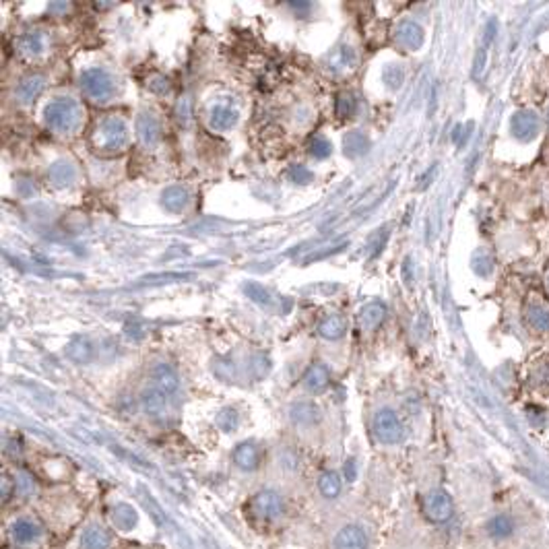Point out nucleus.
I'll list each match as a JSON object with an SVG mask.
<instances>
[{
  "label": "nucleus",
  "instance_id": "obj_1",
  "mask_svg": "<svg viewBox=\"0 0 549 549\" xmlns=\"http://www.w3.org/2000/svg\"><path fill=\"white\" fill-rule=\"evenodd\" d=\"M46 124L58 134H72L83 124V108L72 97H56L46 106Z\"/></svg>",
  "mask_w": 549,
  "mask_h": 549
},
{
  "label": "nucleus",
  "instance_id": "obj_2",
  "mask_svg": "<svg viewBox=\"0 0 549 549\" xmlns=\"http://www.w3.org/2000/svg\"><path fill=\"white\" fill-rule=\"evenodd\" d=\"M91 145L103 155H114L126 149L128 145V126L118 116H106L97 122L91 132Z\"/></svg>",
  "mask_w": 549,
  "mask_h": 549
},
{
  "label": "nucleus",
  "instance_id": "obj_3",
  "mask_svg": "<svg viewBox=\"0 0 549 549\" xmlns=\"http://www.w3.org/2000/svg\"><path fill=\"white\" fill-rule=\"evenodd\" d=\"M81 87L93 101H99V103L110 101L114 97V93H116L114 77L106 68H99V66L87 68L81 74Z\"/></svg>",
  "mask_w": 549,
  "mask_h": 549
},
{
  "label": "nucleus",
  "instance_id": "obj_4",
  "mask_svg": "<svg viewBox=\"0 0 549 549\" xmlns=\"http://www.w3.org/2000/svg\"><path fill=\"white\" fill-rule=\"evenodd\" d=\"M372 432L382 444H399L405 436L403 423L392 409H380L372 419Z\"/></svg>",
  "mask_w": 549,
  "mask_h": 549
},
{
  "label": "nucleus",
  "instance_id": "obj_5",
  "mask_svg": "<svg viewBox=\"0 0 549 549\" xmlns=\"http://www.w3.org/2000/svg\"><path fill=\"white\" fill-rule=\"evenodd\" d=\"M423 512L434 523H444L452 517V500L446 492H432L423 500Z\"/></svg>",
  "mask_w": 549,
  "mask_h": 549
},
{
  "label": "nucleus",
  "instance_id": "obj_6",
  "mask_svg": "<svg viewBox=\"0 0 549 549\" xmlns=\"http://www.w3.org/2000/svg\"><path fill=\"white\" fill-rule=\"evenodd\" d=\"M137 137L145 147H155L161 141V122L153 112H141L137 116Z\"/></svg>",
  "mask_w": 549,
  "mask_h": 549
},
{
  "label": "nucleus",
  "instance_id": "obj_7",
  "mask_svg": "<svg viewBox=\"0 0 549 549\" xmlns=\"http://www.w3.org/2000/svg\"><path fill=\"white\" fill-rule=\"evenodd\" d=\"M250 508H252V512L259 519L273 521V519H279L283 515V500L274 492H261V494L254 496Z\"/></svg>",
  "mask_w": 549,
  "mask_h": 549
},
{
  "label": "nucleus",
  "instance_id": "obj_8",
  "mask_svg": "<svg viewBox=\"0 0 549 549\" xmlns=\"http://www.w3.org/2000/svg\"><path fill=\"white\" fill-rule=\"evenodd\" d=\"M512 134L519 141H531L539 134L541 130V120L535 112H519L512 116Z\"/></svg>",
  "mask_w": 549,
  "mask_h": 549
},
{
  "label": "nucleus",
  "instance_id": "obj_9",
  "mask_svg": "<svg viewBox=\"0 0 549 549\" xmlns=\"http://www.w3.org/2000/svg\"><path fill=\"white\" fill-rule=\"evenodd\" d=\"M151 378H153L155 388H157L159 392H163L166 397L178 392V388H180V376H178V372H176L170 363H166V361L153 366V370H151Z\"/></svg>",
  "mask_w": 549,
  "mask_h": 549
},
{
  "label": "nucleus",
  "instance_id": "obj_10",
  "mask_svg": "<svg viewBox=\"0 0 549 549\" xmlns=\"http://www.w3.org/2000/svg\"><path fill=\"white\" fill-rule=\"evenodd\" d=\"M43 89H46V77L43 74H27L19 81V85L14 89V97L19 103L29 106L41 95Z\"/></svg>",
  "mask_w": 549,
  "mask_h": 549
},
{
  "label": "nucleus",
  "instance_id": "obj_11",
  "mask_svg": "<svg viewBox=\"0 0 549 549\" xmlns=\"http://www.w3.org/2000/svg\"><path fill=\"white\" fill-rule=\"evenodd\" d=\"M395 41L405 50H417L423 43V29L415 21H401L395 31Z\"/></svg>",
  "mask_w": 549,
  "mask_h": 549
},
{
  "label": "nucleus",
  "instance_id": "obj_12",
  "mask_svg": "<svg viewBox=\"0 0 549 549\" xmlns=\"http://www.w3.org/2000/svg\"><path fill=\"white\" fill-rule=\"evenodd\" d=\"M335 549H368V537L361 527L347 525L335 537Z\"/></svg>",
  "mask_w": 549,
  "mask_h": 549
},
{
  "label": "nucleus",
  "instance_id": "obj_13",
  "mask_svg": "<svg viewBox=\"0 0 549 549\" xmlns=\"http://www.w3.org/2000/svg\"><path fill=\"white\" fill-rule=\"evenodd\" d=\"M386 318V306L382 301H370L359 310L357 322L361 330H374L378 328Z\"/></svg>",
  "mask_w": 549,
  "mask_h": 549
},
{
  "label": "nucleus",
  "instance_id": "obj_14",
  "mask_svg": "<svg viewBox=\"0 0 549 549\" xmlns=\"http://www.w3.org/2000/svg\"><path fill=\"white\" fill-rule=\"evenodd\" d=\"M48 180L56 188H66V186H70L77 180V170H74V166L70 161L60 159V161H56V163L50 166Z\"/></svg>",
  "mask_w": 549,
  "mask_h": 549
},
{
  "label": "nucleus",
  "instance_id": "obj_15",
  "mask_svg": "<svg viewBox=\"0 0 549 549\" xmlns=\"http://www.w3.org/2000/svg\"><path fill=\"white\" fill-rule=\"evenodd\" d=\"M330 382V370L324 363H314L303 374V386L310 392H322Z\"/></svg>",
  "mask_w": 549,
  "mask_h": 549
},
{
  "label": "nucleus",
  "instance_id": "obj_16",
  "mask_svg": "<svg viewBox=\"0 0 549 549\" xmlns=\"http://www.w3.org/2000/svg\"><path fill=\"white\" fill-rule=\"evenodd\" d=\"M368 149H370V139L361 130H349L343 137V153L349 159H357V157L366 155Z\"/></svg>",
  "mask_w": 549,
  "mask_h": 549
},
{
  "label": "nucleus",
  "instance_id": "obj_17",
  "mask_svg": "<svg viewBox=\"0 0 549 549\" xmlns=\"http://www.w3.org/2000/svg\"><path fill=\"white\" fill-rule=\"evenodd\" d=\"M190 194L184 186H170L161 192V205L170 213H180L188 207Z\"/></svg>",
  "mask_w": 549,
  "mask_h": 549
},
{
  "label": "nucleus",
  "instance_id": "obj_18",
  "mask_svg": "<svg viewBox=\"0 0 549 549\" xmlns=\"http://www.w3.org/2000/svg\"><path fill=\"white\" fill-rule=\"evenodd\" d=\"M234 461L240 469L244 471H252L259 467L261 463V448L252 442H242L236 450H234Z\"/></svg>",
  "mask_w": 549,
  "mask_h": 549
},
{
  "label": "nucleus",
  "instance_id": "obj_19",
  "mask_svg": "<svg viewBox=\"0 0 549 549\" xmlns=\"http://www.w3.org/2000/svg\"><path fill=\"white\" fill-rule=\"evenodd\" d=\"M347 332V320L341 314H330L324 320H320L318 324V335L328 339V341H337Z\"/></svg>",
  "mask_w": 549,
  "mask_h": 549
},
{
  "label": "nucleus",
  "instance_id": "obj_20",
  "mask_svg": "<svg viewBox=\"0 0 549 549\" xmlns=\"http://www.w3.org/2000/svg\"><path fill=\"white\" fill-rule=\"evenodd\" d=\"M289 417H291V421L295 426H306L308 428V426H314L320 419V411H318V407L314 403L303 401V403H297V405H293L289 409Z\"/></svg>",
  "mask_w": 549,
  "mask_h": 549
},
{
  "label": "nucleus",
  "instance_id": "obj_21",
  "mask_svg": "<svg viewBox=\"0 0 549 549\" xmlns=\"http://www.w3.org/2000/svg\"><path fill=\"white\" fill-rule=\"evenodd\" d=\"M46 43H43V35L37 31L25 33L17 39V52L25 58H37L43 52Z\"/></svg>",
  "mask_w": 549,
  "mask_h": 549
},
{
  "label": "nucleus",
  "instance_id": "obj_22",
  "mask_svg": "<svg viewBox=\"0 0 549 549\" xmlns=\"http://www.w3.org/2000/svg\"><path fill=\"white\" fill-rule=\"evenodd\" d=\"M527 320L529 324L539 330V332H549V306L546 301H531L527 308Z\"/></svg>",
  "mask_w": 549,
  "mask_h": 549
},
{
  "label": "nucleus",
  "instance_id": "obj_23",
  "mask_svg": "<svg viewBox=\"0 0 549 549\" xmlns=\"http://www.w3.org/2000/svg\"><path fill=\"white\" fill-rule=\"evenodd\" d=\"M209 124L213 130H230L232 126L238 124V112L230 106H217L211 112Z\"/></svg>",
  "mask_w": 549,
  "mask_h": 549
},
{
  "label": "nucleus",
  "instance_id": "obj_24",
  "mask_svg": "<svg viewBox=\"0 0 549 549\" xmlns=\"http://www.w3.org/2000/svg\"><path fill=\"white\" fill-rule=\"evenodd\" d=\"M141 403H143V409L147 411V415H151V417H161L166 413V395L159 392L157 388L143 390Z\"/></svg>",
  "mask_w": 549,
  "mask_h": 549
},
{
  "label": "nucleus",
  "instance_id": "obj_25",
  "mask_svg": "<svg viewBox=\"0 0 549 549\" xmlns=\"http://www.w3.org/2000/svg\"><path fill=\"white\" fill-rule=\"evenodd\" d=\"M39 527L37 523L29 521V519H21L14 527H12V537L17 543H31L33 539L39 537Z\"/></svg>",
  "mask_w": 549,
  "mask_h": 549
},
{
  "label": "nucleus",
  "instance_id": "obj_26",
  "mask_svg": "<svg viewBox=\"0 0 549 549\" xmlns=\"http://www.w3.org/2000/svg\"><path fill=\"white\" fill-rule=\"evenodd\" d=\"M512 531H515V523H512V519L506 517V515H498V517H494V519L488 523V533H490L494 539H506V537L512 535Z\"/></svg>",
  "mask_w": 549,
  "mask_h": 549
},
{
  "label": "nucleus",
  "instance_id": "obj_27",
  "mask_svg": "<svg viewBox=\"0 0 549 549\" xmlns=\"http://www.w3.org/2000/svg\"><path fill=\"white\" fill-rule=\"evenodd\" d=\"M66 355H68L72 361H77V363H89V361L93 359V347H91L89 341L79 339V341H72V343L68 345Z\"/></svg>",
  "mask_w": 549,
  "mask_h": 549
},
{
  "label": "nucleus",
  "instance_id": "obj_28",
  "mask_svg": "<svg viewBox=\"0 0 549 549\" xmlns=\"http://www.w3.org/2000/svg\"><path fill=\"white\" fill-rule=\"evenodd\" d=\"M318 490H320V494L324 498H337L341 494V479H339V475L332 473V471L322 473L320 479H318Z\"/></svg>",
  "mask_w": 549,
  "mask_h": 549
},
{
  "label": "nucleus",
  "instance_id": "obj_29",
  "mask_svg": "<svg viewBox=\"0 0 549 549\" xmlns=\"http://www.w3.org/2000/svg\"><path fill=\"white\" fill-rule=\"evenodd\" d=\"M110 546V535L103 529H89L83 535V548L85 549H106Z\"/></svg>",
  "mask_w": 549,
  "mask_h": 549
},
{
  "label": "nucleus",
  "instance_id": "obj_30",
  "mask_svg": "<svg viewBox=\"0 0 549 549\" xmlns=\"http://www.w3.org/2000/svg\"><path fill=\"white\" fill-rule=\"evenodd\" d=\"M382 81L388 89H399L405 81V70L401 64H388L382 70Z\"/></svg>",
  "mask_w": 549,
  "mask_h": 549
},
{
  "label": "nucleus",
  "instance_id": "obj_31",
  "mask_svg": "<svg viewBox=\"0 0 549 549\" xmlns=\"http://www.w3.org/2000/svg\"><path fill=\"white\" fill-rule=\"evenodd\" d=\"M244 291L248 293V297H250L252 301H257V303H261V306H269V303L273 301L271 291L265 289L261 283H246V285H244Z\"/></svg>",
  "mask_w": 549,
  "mask_h": 549
},
{
  "label": "nucleus",
  "instance_id": "obj_32",
  "mask_svg": "<svg viewBox=\"0 0 549 549\" xmlns=\"http://www.w3.org/2000/svg\"><path fill=\"white\" fill-rule=\"evenodd\" d=\"M114 523L120 527V529H130L134 525V510L126 504H118L114 508Z\"/></svg>",
  "mask_w": 549,
  "mask_h": 549
},
{
  "label": "nucleus",
  "instance_id": "obj_33",
  "mask_svg": "<svg viewBox=\"0 0 549 549\" xmlns=\"http://www.w3.org/2000/svg\"><path fill=\"white\" fill-rule=\"evenodd\" d=\"M337 114L339 116H353L355 110H357V99L353 93H341L337 97V106H335Z\"/></svg>",
  "mask_w": 549,
  "mask_h": 549
},
{
  "label": "nucleus",
  "instance_id": "obj_34",
  "mask_svg": "<svg viewBox=\"0 0 549 549\" xmlns=\"http://www.w3.org/2000/svg\"><path fill=\"white\" fill-rule=\"evenodd\" d=\"M217 426L223 430V432H234L236 428H238V423H240V415H238V411L236 409H223L219 415H217Z\"/></svg>",
  "mask_w": 549,
  "mask_h": 549
},
{
  "label": "nucleus",
  "instance_id": "obj_35",
  "mask_svg": "<svg viewBox=\"0 0 549 549\" xmlns=\"http://www.w3.org/2000/svg\"><path fill=\"white\" fill-rule=\"evenodd\" d=\"M310 153H312L314 159H326L332 153V145L326 139H322V137H314L310 141Z\"/></svg>",
  "mask_w": 549,
  "mask_h": 549
},
{
  "label": "nucleus",
  "instance_id": "obj_36",
  "mask_svg": "<svg viewBox=\"0 0 549 549\" xmlns=\"http://www.w3.org/2000/svg\"><path fill=\"white\" fill-rule=\"evenodd\" d=\"M335 68L337 66H341V68H351V66H355V62H357V56H355V52H353V48H349V46H343L337 54H335Z\"/></svg>",
  "mask_w": 549,
  "mask_h": 549
},
{
  "label": "nucleus",
  "instance_id": "obj_37",
  "mask_svg": "<svg viewBox=\"0 0 549 549\" xmlns=\"http://www.w3.org/2000/svg\"><path fill=\"white\" fill-rule=\"evenodd\" d=\"M213 372L221 378V380H232L234 378V361H230V359H221V357H217V359H213Z\"/></svg>",
  "mask_w": 549,
  "mask_h": 549
},
{
  "label": "nucleus",
  "instance_id": "obj_38",
  "mask_svg": "<svg viewBox=\"0 0 549 549\" xmlns=\"http://www.w3.org/2000/svg\"><path fill=\"white\" fill-rule=\"evenodd\" d=\"M289 180L295 182V184H308V182L314 180V176H312V172L306 166H295V168L289 170Z\"/></svg>",
  "mask_w": 549,
  "mask_h": 549
},
{
  "label": "nucleus",
  "instance_id": "obj_39",
  "mask_svg": "<svg viewBox=\"0 0 549 549\" xmlns=\"http://www.w3.org/2000/svg\"><path fill=\"white\" fill-rule=\"evenodd\" d=\"M147 87H149V91L161 95V93H168L170 91V81L166 77H161V74H155V77H151L147 81Z\"/></svg>",
  "mask_w": 549,
  "mask_h": 549
},
{
  "label": "nucleus",
  "instance_id": "obj_40",
  "mask_svg": "<svg viewBox=\"0 0 549 549\" xmlns=\"http://www.w3.org/2000/svg\"><path fill=\"white\" fill-rule=\"evenodd\" d=\"M473 269H475V273L477 274L488 277V274L492 273V269H494V263H492V259H490L488 254H479V257H475V261H473Z\"/></svg>",
  "mask_w": 549,
  "mask_h": 549
},
{
  "label": "nucleus",
  "instance_id": "obj_41",
  "mask_svg": "<svg viewBox=\"0 0 549 549\" xmlns=\"http://www.w3.org/2000/svg\"><path fill=\"white\" fill-rule=\"evenodd\" d=\"M252 368H254V376H257V378H263L265 374H269V370H271V361H269L265 355H257V359L252 361Z\"/></svg>",
  "mask_w": 549,
  "mask_h": 549
},
{
  "label": "nucleus",
  "instance_id": "obj_42",
  "mask_svg": "<svg viewBox=\"0 0 549 549\" xmlns=\"http://www.w3.org/2000/svg\"><path fill=\"white\" fill-rule=\"evenodd\" d=\"M17 192H19V197H23V199H31V197L35 194V184H33L31 180L23 178V180L17 182Z\"/></svg>",
  "mask_w": 549,
  "mask_h": 549
},
{
  "label": "nucleus",
  "instance_id": "obj_43",
  "mask_svg": "<svg viewBox=\"0 0 549 549\" xmlns=\"http://www.w3.org/2000/svg\"><path fill=\"white\" fill-rule=\"evenodd\" d=\"M17 488H19L23 494H31V492L35 490V483H33V479H31L27 473H21V475L17 477Z\"/></svg>",
  "mask_w": 549,
  "mask_h": 549
},
{
  "label": "nucleus",
  "instance_id": "obj_44",
  "mask_svg": "<svg viewBox=\"0 0 549 549\" xmlns=\"http://www.w3.org/2000/svg\"><path fill=\"white\" fill-rule=\"evenodd\" d=\"M190 274L186 273H166V274H153V277H145L147 281L145 283H159V281H178V279H186Z\"/></svg>",
  "mask_w": 549,
  "mask_h": 549
},
{
  "label": "nucleus",
  "instance_id": "obj_45",
  "mask_svg": "<svg viewBox=\"0 0 549 549\" xmlns=\"http://www.w3.org/2000/svg\"><path fill=\"white\" fill-rule=\"evenodd\" d=\"M535 380H537L539 384L549 386V363H543V366L537 368V372H535Z\"/></svg>",
  "mask_w": 549,
  "mask_h": 549
},
{
  "label": "nucleus",
  "instance_id": "obj_46",
  "mask_svg": "<svg viewBox=\"0 0 549 549\" xmlns=\"http://www.w3.org/2000/svg\"><path fill=\"white\" fill-rule=\"evenodd\" d=\"M289 8L299 12V17H306L312 10V4L310 2H289Z\"/></svg>",
  "mask_w": 549,
  "mask_h": 549
},
{
  "label": "nucleus",
  "instance_id": "obj_47",
  "mask_svg": "<svg viewBox=\"0 0 549 549\" xmlns=\"http://www.w3.org/2000/svg\"><path fill=\"white\" fill-rule=\"evenodd\" d=\"M411 267H413L411 259H405V263H403V279H405V285H407V287H411V279H413Z\"/></svg>",
  "mask_w": 549,
  "mask_h": 549
},
{
  "label": "nucleus",
  "instance_id": "obj_48",
  "mask_svg": "<svg viewBox=\"0 0 549 549\" xmlns=\"http://www.w3.org/2000/svg\"><path fill=\"white\" fill-rule=\"evenodd\" d=\"M178 118H180L184 124L188 122V118H190V99H184V110L178 108Z\"/></svg>",
  "mask_w": 549,
  "mask_h": 549
},
{
  "label": "nucleus",
  "instance_id": "obj_49",
  "mask_svg": "<svg viewBox=\"0 0 549 549\" xmlns=\"http://www.w3.org/2000/svg\"><path fill=\"white\" fill-rule=\"evenodd\" d=\"M68 8H70V4H66V2H52V4H50V10H54V12H58V14H60V12H66Z\"/></svg>",
  "mask_w": 549,
  "mask_h": 549
},
{
  "label": "nucleus",
  "instance_id": "obj_50",
  "mask_svg": "<svg viewBox=\"0 0 549 549\" xmlns=\"http://www.w3.org/2000/svg\"><path fill=\"white\" fill-rule=\"evenodd\" d=\"M345 475H347L349 481L355 479V461H347V465H345Z\"/></svg>",
  "mask_w": 549,
  "mask_h": 549
},
{
  "label": "nucleus",
  "instance_id": "obj_51",
  "mask_svg": "<svg viewBox=\"0 0 549 549\" xmlns=\"http://www.w3.org/2000/svg\"><path fill=\"white\" fill-rule=\"evenodd\" d=\"M112 6H114L112 2H95V4H93L95 10H103V8H112Z\"/></svg>",
  "mask_w": 549,
  "mask_h": 549
}]
</instances>
